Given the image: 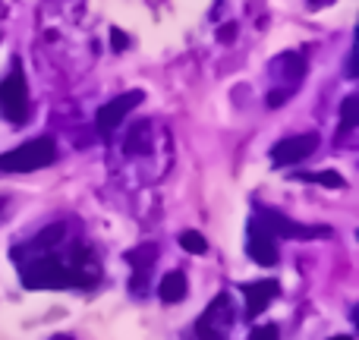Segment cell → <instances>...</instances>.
<instances>
[{"mask_svg":"<svg viewBox=\"0 0 359 340\" xmlns=\"http://www.w3.org/2000/svg\"><path fill=\"white\" fill-rule=\"evenodd\" d=\"M19 261V280L25 290H67V287H95L98 284V261H95L92 249L73 243L67 255L48 249V252H32V259L25 255H13Z\"/></svg>","mask_w":359,"mask_h":340,"instance_id":"obj_1","label":"cell"},{"mask_svg":"<svg viewBox=\"0 0 359 340\" xmlns=\"http://www.w3.org/2000/svg\"><path fill=\"white\" fill-rule=\"evenodd\" d=\"M54 158H57L54 139L41 136V139H32V142H22L19 149L6 151V155H0V173H32V170H41L48 164H54Z\"/></svg>","mask_w":359,"mask_h":340,"instance_id":"obj_2","label":"cell"},{"mask_svg":"<svg viewBox=\"0 0 359 340\" xmlns=\"http://www.w3.org/2000/svg\"><path fill=\"white\" fill-rule=\"evenodd\" d=\"M255 221L274 236V240H322V236H331L334 230L331 227H322V224H297L293 217L280 215L274 208H259L255 211Z\"/></svg>","mask_w":359,"mask_h":340,"instance_id":"obj_3","label":"cell"},{"mask_svg":"<svg viewBox=\"0 0 359 340\" xmlns=\"http://www.w3.org/2000/svg\"><path fill=\"white\" fill-rule=\"evenodd\" d=\"M0 114L10 120L13 126H22L29 120V86H25L22 67H13L6 79H0Z\"/></svg>","mask_w":359,"mask_h":340,"instance_id":"obj_4","label":"cell"},{"mask_svg":"<svg viewBox=\"0 0 359 340\" xmlns=\"http://www.w3.org/2000/svg\"><path fill=\"white\" fill-rule=\"evenodd\" d=\"M142 98L145 95L139 92V88H133V92H123V95H117V98H111L107 104H101L98 117H95V126H98L101 136H111V132L133 114V107L142 104Z\"/></svg>","mask_w":359,"mask_h":340,"instance_id":"obj_5","label":"cell"},{"mask_svg":"<svg viewBox=\"0 0 359 340\" xmlns=\"http://www.w3.org/2000/svg\"><path fill=\"white\" fill-rule=\"evenodd\" d=\"M318 149V132H303V136H290L284 142H278L271 149V161L274 168H290V164H299Z\"/></svg>","mask_w":359,"mask_h":340,"instance_id":"obj_6","label":"cell"},{"mask_svg":"<svg viewBox=\"0 0 359 340\" xmlns=\"http://www.w3.org/2000/svg\"><path fill=\"white\" fill-rule=\"evenodd\" d=\"M126 261L133 265V278H130V290L136 297H142L149 290V280H151V268L158 261V243H142V246L130 249L126 252Z\"/></svg>","mask_w":359,"mask_h":340,"instance_id":"obj_7","label":"cell"},{"mask_svg":"<svg viewBox=\"0 0 359 340\" xmlns=\"http://www.w3.org/2000/svg\"><path fill=\"white\" fill-rule=\"evenodd\" d=\"M236 312H233V303H230V293H217L215 303L202 312V318L196 322V334H224V331L233 325Z\"/></svg>","mask_w":359,"mask_h":340,"instance_id":"obj_8","label":"cell"},{"mask_svg":"<svg viewBox=\"0 0 359 340\" xmlns=\"http://www.w3.org/2000/svg\"><path fill=\"white\" fill-rule=\"evenodd\" d=\"M246 252H249V259L252 261H259V265H265V268H271V265H278V259H280V252H278V240H274L271 233H268L265 227H262L259 221H249V240H246Z\"/></svg>","mask_w":359,"mask_h":340,"instance_id":"obj_9","label":"cell"},{"mask_svg":"<svg viewBox=\"0 0 359 340\" xmlns=\"http://www.w3.org/2000/svg\"><path fill=\"white\" fill-rule=\"evenodd\" d=\"M243 297H246V318H259L268 306L274 303V297L280 293V284L274 278H265V280H249V284L240 287Z\"/></svg>","mask_w":359,"mask_h":340,"instance_id":"obj_10","label":"cell"},{"mask_svg":"<svg viewBox=\"0 0 359 340\" xmlns=\"http://www.w3.org/2000/svg\"><path fill=\"white\" fill-rule=\"evenodd\" d=\"M123 151L130 158L151 155V123H149V120H136V123H133V130L126 132Z\"/></svg>","mask_w":359,"mask_h":340,"instance_id":"obj_11","label":"cell"},{"mask_svg":"<svg viewBox=\"0 0 359 340\" xmlns=\"http://www.w3.org/2000/svg\"><path fill=\"white\" fill-rule=\"evenodd\" d=\"M186 290H189V284H186V274L183 271H168L161 278L158 297H161L168 306H174V303H180V299H186Z\"/></svg>","mask_w":359,"mask_h":340,"instance_id":"obj_12","label":"cell"},{"mask_svg":"<svg viewBox=\"0 0 359 340\" xmlns=\"http://www.w3.org/2000/svg\"><path fill=\"white\" fill-rule=\"evenodd\" d=\"M180 249L189 255H205L208 252V243H205V236L198 230H183L180 233Z\"/></svg>","mask_w":359,"mask_h":340,"instance_id":"obj_13","label":"cell"},{"mask_svg":"<svg viewBox=\"0 0 359 340\" xmlns=\"http://www.w3.org/2000/svg\"><path fill=\"white\" fill-rule=\"evenodd\" d=\"M297 179H306V183H322L328 189H344V177L337 170H322V173H297Z\"/></svg>","mask_w":359,"mask_h":340,"instance_id":"obj_14","label":"cell"},{"mask_svg":"<svg viewBox=\"0 0 359 340\" xmlns=\"http://www.w3.org/2000/svg\"><path fill=\"white\" fill-rule=\"evenodd\" d=\"M356 123H359V98L350 95V98H344V104H341V132H350Z\"/></svg>","mask_w":359,"mask_h":340,"instance_id":"obj_15","label":"cell"},{"mask_svg":"<svg viewBox=\"0 0 359 340\" xmlns=\"http://www.w3.org/2000/svg\"><path fill=\"white\" fill-rule=\"evenodd\" d=\"M278 67L284 69V73L290 76L293 82H299V79H303V73H306V60H303L299 54H284V57L278 60Z\"/></svg>","mask_w":359,"mask_h":340,"instance_id":"obj_16","label":"cell"},{"mask_svg":"<svg viewBox=\"0 0 359 340\" xmlns=\"http://www.w3.org/2000/svg\"><path fill=\"white\" fill-rule=\"evenodd\" d=\"M249 340H278V325H259L249 331Z\"/></svg>","mask_w":359,"mask_h":340,"instance_id":"obj_17","label":"cell"},{"mask_svg":"<svg viewBox=\"0 0 359 340\" xmlns=\"http://www.w3.org/2000/svg\"><path fill=\"white\" fill-rule=\"evenodd\" d=\"M111 44H114V50H126L130 48V38H126L120 29H111Z\"/></svg>","mask_w":359,"mask_h":340,"instance_id":"obj_18","label":"cell"},{"mask_svg":"<svg viewBox=\"0 0 359 340\" xmlns=\"http://www.w3.org/2000/svg\"><path fill=\"white\" fill-rule=\"evenodd\" d=\"M287 98H290V92H284V88H274V92L268 95V107H278V104H284Z\"/></svg>","mask_w":359,"mask_h":340,"instance_id":"obj_19","label":"cell"},{"mask_svg":"<svg viewBox=\"0 0 359 340\" xmlns=\"http://www.w3.org/2000/svg\"><path fill=\"white\" fill-rule=\"evenodd\" d=\"M217 38H221V41H224V44H227V41H230V38H236V25H233V22H230V25H224V29H221V32H217Z\"/></svg>","mask_w":359,"mask_h":340,"instance_id":"obj_20","label":"cell"},{"mask_svg":"<svg viewBox=\"0 0 359 340\" xmlns=\"http://www.w3.org/2000/svg\"><path fill=\"white\" fill-rule=\"evenodd\" d=\"M325 4H331V0H309V6H325Z\"/></svg>","mask_w":359,"mask_h":340,"instance_id":"obj_21","label":"cell"},{"mask_svg":"<svg viewBox=\"0 0 359 340\" xmlns=\"http://www.w3.org/2000/svg\"><path fill=\"white\" fill-rule=\"evenodd\" d=\"M50 340H73L69 334H57V337H50Z\"/></svg>","mask_w":359,"mask_h":340,"instance_id":"obj_22","label":"cell"},{"mask_svg":"<svg viewBox=\"0 0 359 340\" xmlns=\"http://www.w3.org/2000/svg\"><path fill=\"white\" fill-rule=\"evenodd\" d=\"M331 340H353V337H347V334H337V337H331Z\"/></svg>","mask_w":359,"mask_h":340,"instance_id":"obj_23","label":"cell"},{"mask_svg":"<svg viewBox=\"0 0 359 340\" xmlns=\"http://www.w3.org/2000/svg\"><path fill=\"white\" fill-rule=\"evenodd\" d=\"M0 208H4V202H0Z\"/></svg>","mask_w":359,"mask_h":340,"instance_id":"obj_24","label":"cell"}]
</instances>
